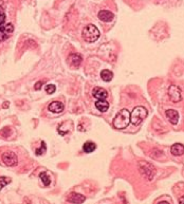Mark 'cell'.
I'll list each match as a JSON object with an SVG mask.
<instances>
[{
    "instance_id": "1",
    "label": "cell",
    "mask_w": 184,
    "mask_h": 204,
    "mask_svg": "<svg viewBox=\"0 0 184 204\" xmlns=\"http://www.w3.org/2000/svg\"><path fill=\"white\" fill-rule=\"evenodd\" d=\"M130 123V112L127 109H122L113 118L112 125L117 129H124Z\"/></svg>"
},
{
    "instance_id": "2",
    "label": "cell",
    "mask_w": 184,
    "mask_h": 204,
    "mask_svg": "<svg viewBox=\"0 0 184 204\" xmlns=\"http://www.w3.org/2000/svg\"><path fill=\"white\" fill-rule=\"evenodd\" d=\"M148 115V111L143 106H137L130 113V123L134 126L140 125Z\"/></svg>"
},
{
    "instance_id": "3",
    "label": "cell",
    "mask_w": 184,
    "mask_h": 204,
    "mask_svg": "<svg viewBox=\"0 0 184 204\" xmlns=\"http://www.w3.org/2000/svg\"><path fill=\"white\" fill-rule=\"evenodd\" d=\"M83 38L85 41L87 42H94L100 38V31L96 28L94 24H88L87 27H85L83 30Z\"/></svg>"
},
{
    "instance_id": "4",
    "label": "cell",
    "mask_w": 184,
    "mask_h": 204,
    "mask_svg": "<svg viewBox=\"0 0 184 204\" xmlns=\"http://www.w3.org/2000/svg\"><path fill=\"white\" fill-rule=\"evenodd\" d=\"M139 168H140V171L142 174V176L145 177L147 180L151 181L152 179H154V174H156V169H154V165L149 164V163L145 162V161H142L139 164Z\"/></svg>"
},
{
    "instance_id": "5",
    "label": "cell",
    "mask_w": 184,
    "mask_h": 204,
    "mask_svg": "<svg viewBox=\"0 0 184 204\" xmlns=\"http://www.w3.org/2000/svg\"><path fill=\"white\" fill-rule=\"evenodd\" d=\"M168 96L172 103H179L182 101V92L181 89L176 85H171L168 88Z\"/></svg>"
},
{
    "instance_id": "6",
    "label": "cell",
    "mask_w": 184,
    "mask_h": 204,
    "mask_svg": "<svg viewBox=\"0 0 184 204\" xmlns=\"http://www.w3.org/2000/svg\"><path fill=\"white\" fill-rule=\"evenodd\" d=\"M2 162L4 163L7 166H16L17 163H18V159H17V155L15 154L13 151H7V152L2 153Z\"/></svg>"
},
{
    "instance_id": "7",
    "label": "cell",
    "mask_w": 184,
    "mask_h": 204,
    "mask_svg": "<svg viewBox=\"0 0 184 204\" xmlns=\"http://www.w3.org/2000/svg\"><path fill=\"white\" fill-rule=\"evenodd\" d=\"M14 31V27L12 23H7L3 27L0 28V41H4L5 39L10 37V35L12 34Z\"/></svg>"
},
{
    "instance_id": "8",
    "label": "cell",
    "mask_w": 184,
    "mask_h": 204,
    "mask_svg": "<svg viewBox=\"0 0 184 204\" xmlns=\"http://www.w3.org/2000/svg\"><path fill=\"white\" fill-rule=\"evenodd\" d=\"M98 16V19L100 21H103V22H110L114 18L113 13H111L110 11H107V10H102V11H100Z\"/></svg>"
},
{
    "instance_id": "9",
    "label": "cell",
    "mask_w": 184,
    "mask_h": 204,
    "mask_svg": "<svg viewBox=\"0 0 184 204\" xmlns=\"http://www.w3.org/2000/svg\"><path fill=\"white\" fill-rule=\"evenodd\" d=\"M48 109H49V111L53 112V113H61L64 111V109H65V106H64V104L61 102L54 101V102H52L49 105Z\"/></svg>"
},
{
    "instance_id": "10",
    "label": "cell",
    "mask_w": 184,
    "mask_h": 204,
    "mask_svg": "<svg viewBox=\"0 0 184 204\" xmlns=\"http://www.w3.org/2000/svg\"><path fill=\"white\" fill-rule=\"evenodd\" d=\"M68 61L70 64L71 67L73 68H78L79 65L82 64V56L79 54H70L68 57Z\"/></svg>"
},
{
    "instance_id": "11",
    "label": "cell",
    "mask_w": 184,
    "mask_h": 204,
    "mask_svg": "<svg viewBox=\"0 0 184 204\" xmlns=\"http://www.w3.org/2000/svg\"><path fill=\"white\" fill-rule=\"evenodd\" d=\"M165 114H166L167 118L169 120V122L172 124V125H177L178 121H179V113H178L177 110L168 109V110H166Z\"/></svg>"
},
{
    "instance_id": "12",
    "label": "cell",
    "mask_w": 184,
    "mask_h": 204,
    "mask_svg": "<svg viewBox=\"0 0 184 204\" xmlns=\"http://www.w3.org/2000/svg\"><path fill=\"white\" fill-rule=\"evenodd\" d=\"M92 94H93V96L96 98V100H106L108 93L104 88L96 87V88H94L93 91H92Z\"/></svg>"
},
{
    "instance_id": "13",
    "label": "cell",
    "mask_w": 184,
    "mask_h": 204,
    "mask_svg": "<svg viewBox=\"0 0 184 204\" xmlns=\"http://www.w3.org/2000/svg\"><path fill=\"white\" fill-rule=\"evenodd\" d=\"M170 152L172 155L176 157H180V155L184 154V145H182L181 143H176L170 147Z\"/></svg>"
},
{
    "instance_id": "14",
    "label": "cell",
    "mask_w": 184,
    "mask_h": 204,
    "mask_svg": "<svg viewBox=\"0 0 184 204\" xmlns=\"http://www.w3.org/2000/svg\"><path fill=\"white\" fill-rule=\"evenodd\" d=\"M85 200H86L85 196L77 193H72L68 198V202H70V203H82Z\"/></svg>"
},
{
    "instance_id": "15",
    "label": "cell",
    "mask_w": 184,
    "mask_h": 204,
    "mask_svg": "<svg viewBox=\"0 0 184 204\" xmlns=\"http://www.w3.org/2000/svg\"><path fill=\"white\" fill-rule=\"evenodd\" d=\"M95 107L96 109L100 112H106L109 109V103L106 100H98L95 102Z\"/></svg>"
},
{
    "instance_id": "16",
    "label": "cell",
    "mask_w": 184,
    "mask_h": 204,
    "mask_svg": "<svg viewBox=\"0 0 184 204\" xmlns=\"http://www.w3.org/2000/svg\"><path fill=\"white\" fill-rule=\"evenodd\" d=\"M96 148V145L95 143H93V142H86V143L83 145V150L85 151L86 153H91V152H93L94 150H95Z\"/></svg>"
},
{
    "instance_id": "17",
    "label": "cell",
    "mask_w": 184,
    "mask_h": 204,
    "mask_svg": "<svg viewBox=\"0 0 184 204\" xmlns=\"http://www.w3.org/2000/svg\"><path fill=\"white\" fill-rule=\"evenodd\" d=\"M100 77L104 81H110L113 78V73L110 70H103L100 72Z\"/></svg>"
},
{
    "instance_id": "18",
    "label": "cell",
    "mask_w": 184,
    "mask_h": 204,
    "mask_svg": "<svg viewBox=\"0 0 184 204\" xmlns=\"http://www.w3.org/2000/svg\"><path fill=\"white\" fill-rule=\"evenodd\" d=\"M39 178H40V180L42 181V183H44V186L50 185V183H51V180H50L49 176H48L46 172H41V174H39Z\"/></svg>"
},
{
    "instance_id": "19",
    "label": "cell",
    "mask_w": 184,
    "mask_h": 204,
    "mask_svg": "<svg viewBox=\"0 0 184 204\" xmlns=\"http://www.w3.org/2000/svg\"><path fill=\"white\" fill-rule=\"evenodd\" d=\"M10 183H11V179L10 178H7V177H0V191L2 190L3 187H5Z\"/></svg>"
},
{
    "instance_id": "20",
    "label": "cell",
    "mask_w": 184,
    "mask_h": 204,
    "mask_svg": "<svg viewBox=\"0 0 184 204\" xmlns=\"http://www.w3.org/2000/svg\"><path fill=\"white\" fill-rule=\"evenodd\" d=\"M5 24V13L3 9L0 7V28Z\"/></svg>"
},
{
    "instance_id": "21",
    "label": "cell",
    "mask_w": 184,
    "mask_h": 204,
    "mask_svg": "<svg viewBox=\"0 0 184 204\" xmlns=\"http://www.w3.org/2000/svg\"><path fill=\"white\" fill-rule=\"evenodd\" d=\"M56 90V87L54 86V85H47L46 86V92L48 93V94H53L54 92H55Z\"/></svg>"
},
{
    "instance_id": "22",
    "label": "cell",
    "mask_w": 184,
    "mask_h": 204,
    "mask_svg": "<svg viewBox=\"0 0 184 204\" xmlns=\"http://www.w3.org/2000/svg\"><path fill=\"white\" fill-rule=\"evenodd\" d=\"M46 149H47V147H46V144H44V142H41V148L36 150V154H37V155L42 154V153H44Z\"/></svg>"
},
{
    "instance_id": "23",
    "label": "cell",
    "mask_w": 184,
    "mask_h": 204,
    "mask_svg": "<svg viewBox=\"0 0 184 204\" xmlns=\"http://www.w3.org/2000/svg\"><path fill=\"white\" fill-rule=\"evenodd\" d=\"M41 85H42V81H39V83H36L35 85V90H39L41 88Z\"/></svg>"
},
{
    "instance_id": "24",
    "label": "cell",
    "mask_w": 184,
    "mask_h": 204,
    "mask_svg": "<svg viewBox=\"0 0 184 204\" xmlns=\"http://www.w3.org/2000/svg\"><path fill=\"white\" fill-rule=\"evenodd\" d=\"M179 202H180V203H184V196H183V197L180 198V199H179Z\"/></svg>"
},
{
    "instance_id": "25",
    "label": "cell",
    "mask_w": 184,
    "mask_h": 204,
    "mask_svg": "<svg viewBox=\"0 0 184 204\" xmlns=\"http://www.w3.org/2000/svg\"><path fill=\"white\" fill-rule=\"evenodd\" d=\"M9 107V102H5V104H3V108H7Z\"/></svg>"
}]
</instances>
